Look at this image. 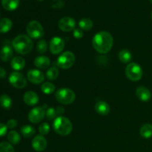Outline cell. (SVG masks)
Masks as SVG:
<instances>
[{
  "label": "cell",
  "instance_id": "obj_35",
  "mask_svg": "<svg viewBox=\"0 0 152 152\" xmlns=\"http://www.w3.org/2000/svg\"><path fill=\"white\" fill-rule=\"evenodd\" d=\"M18 125V122L16 121V120L14 119H11V120H9L7 123V129H13L17 126Z\"/></svg>",
  "mask_w": 152,
  "mask_h": 152
},
{
  "label": "cell",
  "instance_id": "obj_16",
  "mask_svg": "<svg viewBox=\"0 0 152 152\" xmlns=\"http://www.w3.org/2000/svg\"><path fill=\"white\" fill-rule=\"evenodd\" d=\"M94 108L96 113L102 116L108 114L110 113V111H111L110 105L106 102L102 100L98 101L96 103V105H95Z\"/></svg>",
  "mask_w": 152,
  "mask_h": 152
},
{
  "label": "cell",
  "instance_id": "obj_37",
  "mask_svg": "<svg viewBox=\"0 0 152 152\" xmlns=\"http://www.w3.org/2000/svg\"><path fill=\"white\" fill-rule=\"evenodd\" d=\"M7 127L6 125H4V123H0V137H1L4 136V135L7 134Z\"/></svg>",
  "mask_w": 152,
  "mask_h": 152
},
{
  "label": "cell",
  "instance_id": "obj_10",
  "mask_svg": "<svg viewBox=\"0 0 152 152\" xmlns=\"http://www.w3.org/2000/svg\"><path fill=\"white\" fill-rule=\"evenodd\" d=\"M64 48H65V42L62 38L55 37L50 39L49 48L52 54H59L64 50Z\"/></svg>",
  "mask_w": 152,
  "mask_h": 152
},
{
  "label": "cell",
  "instance_id": "obj_23",
  "mask_svg": "<svg viewBox=\"0 0 152 152\" xmlns=\"http://www.w3.org/2000/svg\"><path fill=\"white\" fill-rule=\"evenodd\" d=\"M119 59L123 63H129L132 59V55L129 50H126V49H123V50H120L118 54Z\"/></svg>",
  "mask_w": 152,
  "mask_h": 152
},
{
  "label": "cell",
  "instance_id": "obj_22",
  "mask_svg": "<svg viewBox=\"0 0 152 152\" xmlns=\"http://www.w3.org/2000/svg\"><path fill=\"white\" fill-rule=\"evenodd\" d=\"M140 134L142 137L145 139L152 137V124L151 123L144 124L140 130Z\"/></svg>",
  "mask_w": 152,
  "mask_h": 152
},
{
  "label": "cell",
  "instance_id": "obj_14",
  "mask_svg": "<svg viewBox=\"0 0 152 152\" xmlns=\"http://www.w3.org/2000/svg\"><path fill=\"white\" fill-rule=\"evenodd\" d=\"M136 96L142 102H148L151 98V93L148 88L140 86L136 90Z\"/></svg>",
  "mask_w": 152,
  "mask_h": 152
},
{
  "label": "cell",
  "instance_id": "obj_31",
  "mask_svg": "<svg viewBox=\"0 0 152 152\" xmlns=\"http://www.w3.org/2000/svg\"><path fill=\"white\" fill-rule=\"evenodd\" d=\"M0 152H14V148L10 142H3L0 143Z\"/></svg>",
  "mask_w": 152,
  "mask_h": 152
},
{
  "label": "cell",
  "instance_id": "obj_4",
  "mask_svg": "<svg viewBox=\"0 0 152 152\" xmlns=\"http://www.w3.org/2000/svg\"><path fill=\"white\" fill-rule=\"evenodd\" d=\"M56 100L63 105L73 103L76 99V94L71 89L68 88H61L55 94Z\"/></svg>",
  "mask_w": 152,
  "mask_h": 152
},
{
  "label": "cell",
  "instance_id": "obj_12",
  "mask_svg": "<svg viewBox=\"0 0 152 152\" xmlns=\"http://www.w3.org/2000/svg\"><path fill=\"white\" fill-rule=\"evenodd\" d=\"M28 80L33 84L39 85L45 81V75L38 69H31L27 74Z\"/></svg>",
  "mask_w": 152,
  "mask_h": 152
},
{
  "label": "cell",
  "instance_id": "obj_39",
  "mask_svg": "<svg viewBox=\"0 0 152 152\" xmlns=\"http://www.w3.org/2000/svg\"><path fill=\"white\" fill-rule=\"evenodd\" d=\"M6 77V71L4 68L0 67V79H4Z\"/></svg>",
  "mask_w": 152,
  "mask_h": 152
},
{
  "label": "cell",
  "instance_id": "obj_25",
  "mask_svg": "<svg viewBox=\"0 0 152 152\" xmlns=\"http://www.w3.org/2000/svg\"><path fill=\"white\" fill-rule=\"evenodd\" d=\"M7 140L12 145H17L21 141V137L16 131H10L7 134Z\"/></svg>",
  "mask_w": 152,
  "mask_h": 152
},
{
  "label": "cell",
  "instance_id": "obj_28",
  "mask_svg": "<svg viewBox=\"0 0 152 152\" xmlns=\"http://www.w3.org/2000/svg\"><path fill=\"white\" fill-rule=\"evenodd\" d=\"M55 89H56V86H55L53 83H49V82L44 83L41 86L42 91L48 95L53 94V92H54Z\"/></svg>",
  "mask_w": 152,
  "mask_h": 152
},
{
  "label": "cell",
  "instance_id": "obj_9",
  "mask_svg": "<svg viewBox=\"0 0 152 152\" xmlns=\"http://www.w3.org/2000/svg\"><path fill=\"white\" fill-rule=\"evenodd\" d=\"M45 105L42 107H36L33 108L28 114V120L31 123H39L44 119L45 116Z\"/></svg>",
  "mask_w": 152,
  "mask_h": 152
},
{
  "label": "cell",
  "instance_id": "obj_38",
  "mask_svg": "<svg viewBox=\"0 0 152 152\" xmlns=\"http://www.w3.org/2000/svg\"><path fill=\"white\" fill-rule=\"evenodd\" d=\"M56 113H57V115H59V117H60L61 115L64 114L65 112V108H64L63 106H58L57 108H56Z\"/></svg>",
  "mask_w": 152,
  "mask_h": 152
},
{
  "label": "cell",
  "instance_id": "obj_24",
  "mask_svg": "<svg viewBox=\"0 0 152 152\" xmlns=\"http://www.w3.org/2000/svg\"><path fill=\"white\" fill-rule=\"evenodd\" d=\"M21 134L24 137L30 138L34 136L36 133L35 129L33 126H29V125H25L21 128Z\"/></svg>",
  "mask_w": 152,
  "mask_h": 152
},
{
  "label": "cell",
  "instance_id": "obj_27",
  "mask_svg": "<svg viewBox=\"0 0 152 152\" xmlns=\"http://www.w3.org/2000/svg\"><path fill=\"white\" fill-rule=\"evenodd\" d=\"M0 105L5 109H9L12 106V99L8 95L2 94L0 96Z\"/></svg>",
  "mask_w": 152,
  "mask_h": 152
},
{
  "label": "cell",
  "instance_id": "obj_18",
  "mask_svg": "<svg viewBox=\"0 0 152 152\" xmlns=\"http://www.w3.org/2000/svg\"><path fill=\"white\" fill-rule=\"evenodd\" d=\"M13 49L10 46H3L0 50V59L4 62H8L13 56Z\"/></svg>",
  "mask_w": 152,
  "mask_h": 152
},
{
  "label": "cell",
  "instance_id": "obj_41",
  "mask_svg": "<svg viewBox=\"0 0 152 152\" xmlns=\"http://www.w3.org/2000/svg\"><path fill=\"white\" fill-rule=\"evenodd\" d=\"M151 19H152V11H151Z\"/></svg>",
  "mask_w": 152,
  "mask_h": 152
},
{
  "label": "cell",
  "instance_id": "obj_8",
  "mask_svg": "<svg viewBox=\"0 0 152 152\" xmlns=\"http://www.w3.org/2000/svg\"><path fill=\"white\" fill-rule=\"evenodd\" d=\"M9 83L13 87L18 89L24 88L27 86V80L24 75L18 71L11 73L9 77Z\"/></svg>",
  "mask_w": 152,
  "mask_h": 152
},
{
  "label": "cell",
  "instance_id": "obj_1",
  "mask_svg": "<svg viewBox=\"0 0 152 152\" xmlns=\"http://www.w3.org/2000/svg\"><path fill=\"white\" fill-rule=\"evenodd\" d=\"M114 39L112 35L107 31H100L94 35L92 39V45L96 52L105 54L112 48Z\"/></svg>",
  "mask_w": 152,
  "mask_h": 152
},
{
  "label": "cell",
  "instance_id": "obj_42",
  "mask_svg": "<svg viewBox=\"0 0 152 152\" xmlns=\"http://www.w3.org/2000/svg\"><path fill=\"white\" fill-rule=\"evenodd\" d=\"M38 1H43V0H38Z\"/></svg>",
  "mask_w": 152,
  "mask_h": 152
},
{
  "label": "cell",
  "instance_id": "obj_36",
  "mask_svg": "<svg viewBox=\"0 0 152 152\" xmlns=\"http://www.w3.org/2000/svg\"><path fill=\"white\" fill-rule=\"evenodd\" d=\"M73 35L76 39H81L83 37V31L80 28H75L73 32Z\"/></svg>",
  "mask_w": 152,
  "mask_h": 152
},
{
  "label": "cell",
  "instance_id": "obj_40",
  "mask_svg": "<svg viewBox=\"0 0 152 152\" xmlns=\"http://www.w3.org/2000/svg\"><path fill=\"white\" fill-rule=\"evenodd\" d=\"M149 1H150V2H151V3H152V0H149Z\"/></svg>",
  "mask_w": 152,
  "mask_h": 152
},
{
  "label": "cell",
  "instance_id": "obj_3",
  "mask_svg": "<svg viewBox=\"0 0 152 152\" xmlns=\"http://www.w3.org/2000/svg\"><path fill=\"white\" fill-rule=\"evenodd\" d=\"M53 129L55 132L61 136H68L73 129L71 120L65 117H57L53 121Z\"/></svg>",
  "mask_w": 152,
  "mask_h": 152
},
{
  "label": "cell",
  "instance_id": "obj_6",
  "mask_svg": "<svg viewBox=\"0 0 152 152\" xmlns=\"http://www.w3.org/2000/svg\"><path fill=\"white\" fill-rule=\"evenodd\" d=\"M126 74L131 81H139L142 77V69L137 63L131 62L126 66Z\"/></svg>",
  "mask_w": 152,
  "mask_h": 152
},
{
  "label": "cell",
  "instance_id": "obj_17",
  "mask_svg": "<svg viewBox=\"0 0 152 152\" xmlns=\"http://www.w3.org/2000/svg\"><path fill=\"white\" fill-rule=\"evenodd\" d=\"M34 65L39 69H46L50 65V60L48 56H38L34 60Z\"/></svg>",
  "mask_w": 152,
  "mask_h": 152
},
{
  "label": "cell",
  "instance_id": "obj_34",
  "mask_svg": "<svg viewBox=\"0 0 152 152\" xmlns=\"http://www.w3.org/2000/svg\"><path fill=\"white\" fill-rule=\"evenodd\" d=\"M65 6L63 0H52L51 7L54 9H60Z\"/></svg>",
  "mask_w": 152,
  "mask_h": 152
},
{
  "label": "cell",
  "instance_id": "obj_26",
  "mask_svg": "<svg viewBox=\"0 0 152 152\" xmlns=\"http://www.w3.org/2000/svg\"><path fill=\"white\" fill-rule=\"evenodd\" d=\"M94 23L92 20L88 18H83L79 22V26L83 31H90L93 28Z\"/></svg>",
  "mask_w": 152,
  "mask_h": 152
},
{
  "label": "cell",
  "instance_id": "obj_32",
  "mask_svg": "<svg viewBox=\"0 0 152 152\" xmlns=\"http://www.w3.org/2000/svg\"><path fill=\"white\" fill-rule=\"evenodd\" d=\"M45 116L47 117L48 120H55L57 117V113H56V108H48L46 110Z\"/></svg>",
  "mask_w": 152,
  "mask_h": 152
},
{
  "label": "cell",
  "instance_id": "obj_33",
  "mask_svg": "<svg viewBox=\"0 0 152 152\" xmlns=\"http://www.w3.org/2000/svg\"><path fill=\"white\" fill-rule=\"evenodd\" d=\"M50 127L48 123H42L39 126V132L41 134V135H46L50 132Z\"/></svg>",
  "mask_w": 152,
  "mask_h": 152
},
{
  "label": "cell",
  "instance_id": "obj_20",
  "mask_svg": "<svg viewBox=\"0 0 152 152\" xmlns=\"http://www.w3.org/2000/svg\"><path fill=\"white\" fill-rule=\"evenodd\" d=\"M2 7L8 11L15 10L19 4V0H1Z\"/></svg>",
  "mask_w": 152,
  "mask_h": 152
},
{
  "label": "cell",
  "instance_id": "obj_29",
  "mask_svg": "<svg viewBox=\"0 0 152 152\" xmlns=\"http://www.w3.org/2000/svg\"><path fill=\"white\" fill-rule=\"evenodd\" d=\"M59 71L58 68L56 67L53 66L47 71V72H46V77L49 80H54L59 77Z\"/></svg>",
  "mask_w": 152,
  "mask_h": 152
},
{
  "label": "cell",
  "instance_id": "obj_19",
  "mask_svg": "<svg viewBox=\"0 0 152 152\" xmlns=\"http://www.w3.org/2000/svg\"><path fill=\"white\" fill-rule=\"evenodd\" d=\"M25 66V61L21 56H16L11 60V67L15 71H21Z\"/></svg>",
  "mask_w": 152,
  "mask_h": 152
},
{
  "label": "cell",
  "instance_id": "obj_13",
  "mask_svg": "<svg viewBox=\"0 0 152 152\" xmlns=\"http://www.w3.org/2000/svg\"><path fill=\"white\" fill-rule=\"evenodd\" d=\"M31 145L35 151H43L47 148L48 142L45 138L42 135H37L33 139Z\"/></svg>",
  "mask_w": 152,
  "mask_h": 152
},
{
  "label": "cell",
  "instance_id": "obj_11",
  "mask_svg": "<svg viewBox=\"0 0 152 152\" xmlns=\"http://www.w3.org/2000/svg\"><path fill=\"white\" fill-rule=\"evenodd\" d=\"M58 27L61 31L64 32H69L75 29L76 21L73 18L65 16L59 19L58 22Z\"/></svg>",
  "mask_w": 152,
  "mask_h": 152
},
{
  "label": "cell",
  "instance_id": "obj_21",
  "mask_svg": "<svg viewBox=\"0 0 152 152\" xmlns=\"http://www.w3.org/2000/svg\"><path fill=\"white\" fill-rule=\"evenodd\" d=\"M13 26V22L8 18H2L0 19V33H7Z\"/></svg>",
  "mask_w": 152,
  "mask_h": 152
},
{
  "label": "cell",
  "instance_id": "obj_5",
  "mask_svg": "<svg viewBox=\"0 0 152 152\" xmlns=\"http://www.w3.org/2000/svg\"><path fill=\"white\" fill-rule=\"evenodd\" d=\"M26 31L28 37L33 39H40L45 35V31L42 25L38 21H31L26 27Z\"/></svg>",
  "mask_w": 152,
  "mask_h": 152
},
{
  "label": "cell",
  "instance_id": "obj_15",
  "mask_svg": "<svg viewBox=\"0 0 152 152\" xmlns=\"http://www.w3.org/2000/svg\"><path fill=\"white\" fill-rule=\"evenodd\" d=\"M39 98L37 94L34 91H27L23 96V100L25 103L28 105H30V106L37 105L39 102Z\"/></svg>",
  "mask_w": 152,
  "mask_h": 152
},
{
  "label": "cell",
  "instance_id": "obj_2",
  "mask_svg": "<svg viewBox=\"0 0 152 152\" xmlns=\"http://www.w3.org/2000/svg\"><path fill=\"white\" fill-rule=\"evenodd\" d=\"M12 46L18 53L26 55L32 50L34 42L28 36L21 34L15 37L12 42Z\"/></svg>",
  "mask_w": 152,
  "mask_h": 152
},
{
  "label": "cell",
  "instance_id": "obj_7",
  "mask_svg": "<svg viewBox=\"0 0 152 152\" xmlns=\"http://www.w3.org/2000/svg\"><path fill=\"white\" fill-rule=\"evenodd\" d=\"M75 55L71 51H65L59 56L57 65L62 69H69L75 63Z\"/></svg>",
  "mask_w": 152,
  "mask_h": 152
},
{
  "label": "cell",
  "instance_id": "obj_30",
  "mask_svg": "<svg viewBox=\"0 0 152 152\" xmlns=\"http://www.w3.org/2000/svg\"><path fill=\"white\" fill-rule=\"evenodd\" d=\"M37 50L39 53L43 54L48 50V43L45 39H40L37 44Z\"/></svg>",
  "mask_w": 152,
  "mask_h": 152
}]
</instances>
